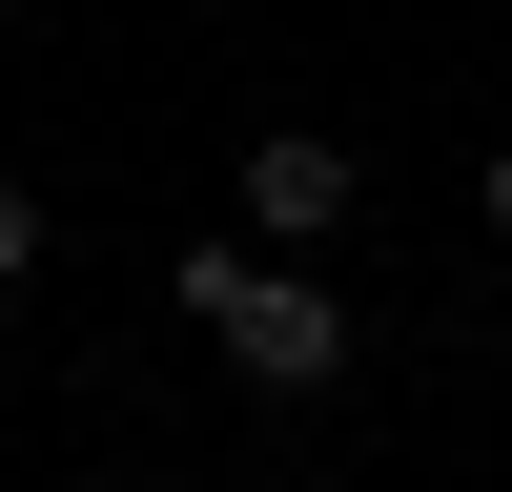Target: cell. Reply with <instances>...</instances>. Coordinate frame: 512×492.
I'll use <instances>...</instances> for the list:
<instances>
[{
    "mask_svg": "<svg viewBox=\"0 0 512 492\" xmlns=\"http://www.w3.org/2000/svg\"><path fill=\"white\" fill-rule=\"evenodd\" d=\"M185 328H226V369H267V390H328L349 369V308H328L308 267H267V246H185Z\"/></svg>",
    "mask_w": 512,
    "mask_h": 492,
    "instance_id": "cell-1",
    "label": "cell"
},
{
    "mask_svg": "<svg viewBox=\"0 0 512 492\" xmlns=\"http://www.w3.org/2000/svg\"><path fill=\"white\" fill-rule=\"evenodd\" d=\"M246 226H267V246H328V226H349V144L267 123V144H246Z\"/></svg>",
    "mask_w": 512,
    "mask_h": 492,
    "instance_id": "cell-2",
    "label": "cell"
},
{
    "mask_svg": "<svg viewBox=\"0 0 512 492\" xmlns=\"http://www.w3.org/2000/svg\"><path fill=\"white\" fill-rule=\"evenodd\" d=\"M21 267H41V205H21V185H0V287H21Z\"/></svg>",
    "mask_w": 512,
    "mask_h": 492,
    "instance_id": "cell-3",
    "label": "cell"
},
{
    "mask_svg": "<svg viewBox=\"0 0 512 492\" xmlns=\"http://www.w3.org/2000/svg\"><path fill=\"white\" fill-rule=\"evenodd\" d=\"M492 226H512V144H492Z\"/></svg>",
    "mask_w": 512,
    "mask_h": 492,
    "instance_id": "cell-4",
    "label": "cell"
}]
</instances>
